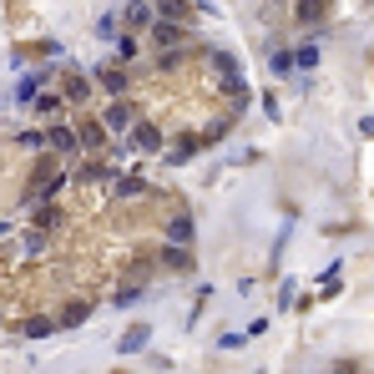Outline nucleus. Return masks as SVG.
<instances>
[{
    "instance_id": "1",
    "label": "nucleus",
    "mask_w": 374,
    "mask_h": 374,
    "mask_svg": "<svg viewBox=\"0 0 374 374\" xmlns=\"http://www.w3.org/2000/svg\"><path fill=\"white\" fill-rule=\"evenodd\" d=\"M152 46H162V51H172V46H187V26H177V21H152V36H147Z\"/></svg>"
},
{
    "instance_id": "2",
    "label": "nucleus",
    "mask_w": 374,
    "mask_h": 374,
    "mask_svg": "<svg viewBox=\"0 0 374 374\" xmlns=\"http://www.w3.org/2000/svg\"><path fill=\"white\" fill-rule=\"evenodd\" d=\"M91 76H96V86H101V91H112V96H122V91L132 86V71H122V66H96Z\"/></svg>"
},
{
    "instance_id": "3",
    "label": "nucleus",
    "mask_w": 374,
    "mask_h": 374,
    "mask_svg": "<svg viewBox=\"0 0 374 374\" xmlns=\"http://www.w3.org/2000/svg\"><path fill=\"white\" fill-rule=\"evenodd\" d=\"M46 147H51V152H66V157H81V137H76L71 127H51V132H46Z\"/></svg>"
},
{
    "instance_id": "4",
    "label": "nucleus",
    "mask_w": 374,
    "mask_h": 374,
    "mask_svg": "<svg viewBox=\"0 0 374 374\" xmlns=\"http://www.w3.org/2000/svg\"><path fill=\"white\" fill-rule=\"evenodd\" d=\"M132 117H137V112H132L127 101H112V106L101 112V127H106V132H132Z\"/></svg>"
},
{
    "instance_id": "5",
    "label": "nucleus",
    "mask_w": 374,
    "mask_h": 374,
    "mask_svg": "<svg viewBox=\"0 0 374 374\" xmlns=\"http://www.w3.org/2000/svg\"><path fill=\"white\" fill-rule=\"evenodd\" d=\"M192 218H187V212H172V218H167V243L172 248H192Z\"/></svg>"
},
{
    "instance_id": "6",
    "label": "nucleus",
    "mask_w": 374,
    "mask_h": 374,
    "mask_svg": "<svg viewBox=\"0 0 374 374\" xmlns=\"http://www.w3.org/2000/svg\"><path fill=\"white\" fill-rule=\"evenodd\" d=\"M61 324H56V313H36V318H26L21 324V339H46V334H56Z\"/></svg>"
},
{
    "instance_id": "7",
    "label": "nucleus",
    "mask_w": 374,
    "mask_h": 374,
    "mask_svg": "<svg viewBox=\"0 0 374 374\" xmlns=\"http://www.w3.org/2000/svg\"><path fill=\"white\" fill-rule=\"evenodd\" d=\"M86 313H91V303H86V298H71V303L56 313V324H61V329H81V324H86Z\"/></svg>"
},
{
    "instance_id": "8",
    "label": "nucleus",
    "mask_w": 374,
    "mask_h": 374,
    "mask_svg": "<svg viewBox=\"0 0 374 374\" xmlns=\"http://www.w3.org/2000/svg\"><path fill=\"white\" fill-rule=\"evenodd\" d=\"M147 339H152V329H147V324H132V329L122 334L117 354H142V349H147Z\"/></svg>"
},
{
    "instance_id": "9",
    "label": "nucleus",
    "mask_w": 374,
    "mask_h": 374,
    "mask_svg": "<svg viewBox=\"0 0 374 374\" xmlns=\"http://www.w3.org/2000/svg\"><path fill=\"white\" fill-rule=\"evenodd\" d=\"M197 147H202L197 137H177V142L167 147V162H172V167H182V162H192V157H197Z\"/></svg>"
},
{
    "instance_id": "10",
    "label": "nucleus",
    "mask_w": 374,
    "mask_h": 374,
    "mask_svg": "<svg viewBox=\"0 0 374 374\" xmlns=\"http://www.w3.org/2000/svg\"><path fill=\"white\" fill-rule=\"evenodd\" d=\"M132 147H142V152H162V132H157L152 122H142V127H132Z\"/></svg>"
},
{
    "instance_id": "11",
    "label": "nucleus",
    "mask_w": 374,
    "mask_h": 374,
    "mask_svg": "<svg viewBox=\"0 0 374 374\" xmlns=\"http://www.w3.org/2000/svg\"><path fill=\"white\" fill-rule=\"evenodd\" d=\"M46 76H51V71H36V76H21V81H16V101H21V106H26V101H36V91H41V81H46Z\"/></svg>"
},
{
    "instance_id": "12",
    "label": "nucleus",
    "mask_w": 374,
    "mask_h": 374,
    "mask_svg": "<svg viewBox=\"0 0 374 374\" xmlns=\"http://www.w3.org/2000/svg\"><path fill=\"white\" fill-rule=\"evenodd\" d=\"M294 11H298V21H313V26H318V21L329 16V0H298Z\"/></svg>"
},
{
    "instance_id": "13",
    "label": "nucleus",
    "mask_w": 374,
    "mask_h": 374,
    "mask_svg": "<svg viewBox=\"0 0 374 374\" xmlns=\"http://www.w3.org/2000/svg\"><path fill=\"white\" fill-rule=\"evenodd\" d=\"M127 26L132 31H142V26L152 31V6H147V0H132V6H127Z\"/></svg>"
},
{
    "instance_id": "14",
    "label": "nucleus",
    "mask_w": 374,
    "mask_h": 374,
    "mask_svg": "<svg viewBox=\"0 0 374 374\" xmlns=\"http://www.w3.org/2000/svg\"><path fill=\"white\" fill-rule=\"evenodd\" d=\"M162 263H167L172 274H187V269H192V253H182V248H172V243H167V248H162Z\"/></svg>"
},
{
    "instance_id": "15",
    "label": "nucleus",
    "mask_w": 374,
    "mask_h": 374,
    "mask_svg": "<svg viewBox=\"0 0 374 374\" xmlns=\"http://www.w3.org/2000/svg\"><path fill=\"white\" fill-rule=\"evenodd\" d=\"M86 96H91V81H86V76H66V101H71V106H81Z\"/></svg>"
},
{
    "instance_id": "16",
    "label": "nucleus",
    "mask_w": 374,
    "mask_h": 374,
    "mask_svg": "<svg viewBox=\"0 0 374 374\" xmlns=\"http://www.w3.org/2000/svg\"><path fill=\"white\" fill-rule=\"evenodd\" d=\"M76 137H81V152H86V147H101V142H106V127H101V122H81Z\"/></svg>"
},
{
    "instance_id": "17",
    "label": "nucleus",
    "mask_w": 374,
    "mask_h": 374,
    "mask_svg": "<svg viewBox=\"0 0 374 374\" xmlns=\"http://www.w3.org/2000/svg\"><path fill=\"white\" fill-rule=\"evenodd\" d=\"M157 11H162V21H187V0H162V6H157Z\"/></svg>"
},
{
    "instance_id": "18",
    "label": "nucleus",
    "mask_w": 374,
    "mask_h": 374,
    "mask_svg": "<svg viewBox=\"0 0 374 374\" xmlns=\"http://www.w3.org/2000/svg\"><path fill=\"white\" fill-rule=\"evenodd\" d=\"M21 253H26V258H41V253H46V238H41V233H21Z\"/></svg>"
},
{
    "instance_id": "19",
    "label": "nucleus",
    "mask_w": 374,
    "mask_h": 374,
    "mask_svg": "<svg viewBox=\"0 0 374 374\" xmlns=\"http://www.w3.org/2000/svg\"><path fill=\"white\" fill-rule=\"evenodd\" d=\"M294 66L313 71V66H318V46H298V51H294Z\"/></svg>"
},
{
    "instance_id": "20",
    "label": "nucleus",
    "mask_w": 374,
    "mask_h": 374,
    "mask_svg": "<svg viewBox=\"0 0 374 374\" xmlns=\"http://www.w3.org/2000/svg\"><path fill=\"white\" fill-rule=\"evenodd\" d=\"M96 36H101V41H117V16H101V21H96Z\"/></svg>"
},
{
    "instance_id": "21",
    "label": "nucleus",
    "mask_w": 374,
    "mask_h": 374,
    "mask_svg": "<svg viewBox=\"0 0 374 374\" xmlns=\"http://www.w3.org/2000/svg\"><path fill=\"white\" fill-rule=\"evenodd\" d=\"M36 112H41V117H56V112H61V96H41Z\"/></svg>"
},
{
    "instance_id": "22",
    "label": "nucleus",
    "mask_w": 374,
    "mask_h": 374,
    "mask_svg": "<svg viewBox=\"0 0 374 374\" xmlns=\"http://www.w3.org/2000/svg\"><path fill=\"white\" fill-rule=\"evenodd\" d=\"M142 192H147L142 177H127V182H122V197H142Z\"/></svg>"
},
{
    "instance_id": "23",
    "label": "nucleus",
    "mask_w": 374,
    "mask_h": 374,
    "mask_svg": "<svg viewBox=\"0 0 374 374\" xmlns=\"http://www.w3.org/2000/svg\"><path fill=\"white\" fill-rule=\"evenodd\" d=\"M182 61H187V56H182V51H167V56H162V61H157V66H162V71H177Z\"/></svg>"
},
{
    "instance_id": "24",
    "label": "nucleus",
    "mask_w": 374,
    "mask_h": 374,
    "mask_svg": "<svg viewBox=\"0 0 374 374\" xmlns=\"http://www.w3.org/2000/svg\"><path fill=\"white\" fill-rule=\"evenodd\" d=\"M274 71H294V51H274Z\"/></svg>"
},
{
    "instance_id": "25",
    "label": "nucleus",
    "mask_w": 374,
    "mask_h": 374,
    "mask_svg": "<svg viewBox=\"0 0 374 374\" xmlns=\"http://www.w3.org/2000/svg\"><path fill=\"white\" fill-rule=\"evenodd\" d=\"M334 374H354V369H349V364H339V369H334Z\"/></svg>"
}]
</instances>
